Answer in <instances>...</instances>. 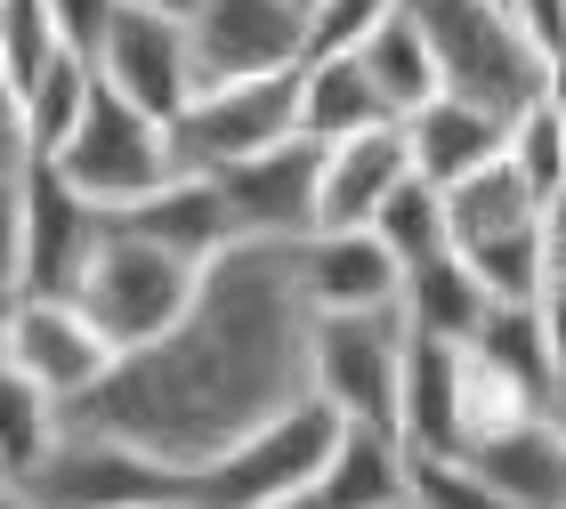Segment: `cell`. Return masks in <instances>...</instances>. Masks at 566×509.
<instances>
[{
    "label": "cell",
    "mask_w": 566,
    "mask_h": 509,
    "mask_svg": "<svg viewBox=\"0 0 566 509\" xmlns=\"http://www.w3.org/2000/svg\"><path fill=\"white\" fill-rule=\"evenodd\" d=\"M307 308L300 243H227L163 340L122 348L114 372L65 413V428H97L154 453L170 469H202L251 428L292 413L307 389Z\"/></svg>",
    "instance_id": "cell-1"
},
{
    "label": "cell",
    "mask_w": 566,
    "mask_h": 509,
    "mask_svg": "<svg viewBox=\"0 0 566 509\" xmlns=\"http://www.w3.org/2000/svg\"><path fill=\"white\" fill-rule=\"evenodd\" d=\"M405 17L421 24L437 82L470 106H494L502 121L526 114L543 97V49L526 41V24L502 9V0H397Z\"/></svg>",
    "instance_id": "cell-2"
},
{
    "label": "cell",
    "mask_w": 566,
    "mask_h": 509,
    "mask_svg": "<svg viewBox=\"0 0 566 509\" xmlns=\"http://www.w3.org/2000/svg\"><path fill=\"white\" fill-rule=\"evenodd\" d=\"M332 445H340V413L324 396H300L292 413L251 428L243 445H227L219 462L187 469L178 477V501L187 509H260V501H283V494H307Z\"/></svg>",
    "instance_id": "cell-3"
},
{
    "label": "cell",
    "mask_w": 566,
    "mask_h": 509,
    "mask_svg": "<svg viewBox=\"0 0 566 509\" xmlns=\"http://www.w3.org/2000/svg\"><path fill=\"white\" fill-rule=\"evenodd\" d=\"M202 284L195 259H178L170 243L138 235V226L106 219V243H97V259L82 267V284H73V299L97 316V332H106L114 348H146L163 340L178 316H187V299Z\"/></svg>",
    "instance_id": "cell-4"
},
{
    "label": "cell",
    "mask_w": 566,
    "mask_h": 509,
    "mask_svg": "<svg viewBox=\"0 0 566 509\" xmlns=\"http://www.w3.org/2000/svg\"><path fill=\"white\" fill-rule=\"evenodd\" d=\"M405 348H413L405 308L316 316V332H307V389H316L340 421H380V428H397Z\"/></svg>",
    "instance_id": "cell-5"
},
{
    "label": "cell",
    "mask_w": 566,
    "mask_h": 509,
    "mask_svg": "<svg viewBox=\"0 0 566 509\" xmlns=\"http://www.w3.org/2000/svg\"><path fill=\"white\" fill-rule=\"evenodd\" d=\"M65 170V187H82L97 211H130V202H146L154 187H170L178 178V155H170V121L138 114L130 97H114L106 82H97L82 130H73L57 155H49Z\"/></svg>",
    "instance_id": "cell-6"
},
{
    "label": "cell",
    "mask_w": 566,
    "mask_h": 509,
    "mask_svg": "<svg viewBox=\"0 0 566 509\" xmlns=\"http://www.w3.org/2000/svg\"><path fill=\"white\" fill-rule=\"evenodd\" d=\"M275 138H300V65L283 73H251V82H219L195 89L170 121V155L178 170H227L243 155H268Z\"/></svg>",
    "instance_id": "cell-7"
},
{
    "label": "cell",
    "mask_w": 566,
    "mask_h": 509,
    "mask_svg": "<svg viewBox=\"0 0 566 509\" xmlns=\"http://www.w3.org/2000/svg\"><path fill=\"white\" fill-rule=\"evenodd\" d=\"M178 477L170 462L122 445V437H97V428H57V445L41 453L33 469L17 477L41 509H146V501H178Z\"/></svg>",
    "instance_id": "cell-8"
},
{
    "label": "cell",
    "mask_w": 566,
    "mask_h": 509,
    "mask_svg": "<svg viewBox=\"0 0 566 509\" xmlns=\"http://www.w3.org/2000/svg\"><path fill=\"white\" fill-rule=\"evenodd\" d=\"M187 57H195V89L300 65L307 57V0H195Z\"/></svg>",
    "instance_id": "cell-9"
},
{
    "label": "cell",
    "mask_w": 566,
    "mask_h": 509,
    "mask_svg": "<svg viewBox=\"0 0 566 509\" xmlns=\"http://www.w3.org/2000/svg\"><path fill=\"white\" fill-rule=\"evenodd\" d=\"M0 356H9L17 372H33L49 396L65 404H82L97 380L114 372V340L97 332V316L82 308L73 291H17V308H9V340H0Z\"/></svg>",
    "instance_id": "cell-10"
},
{
    "label": "cell",
    "mask_w": 566,
    "mask_h": 509,
    "mask_svg": "<svg viewBox=\"0 0 566 509\" xmlns=\"http://www.w3.org/2000/svg\"><path fill=\"white\" fill-rule=\"evenodd\" d=\"M90 65H97V82H106L114 97H130V106L154 114V121H178V106L195 97L187 17H163V9H122Z\"/></svg>",
    "instance_id": "cell-11"
},
{
    "label": "cell",
    "mask_w": 566,
    "mask_h": 509,
    "mask_svg": "<svg viewBox=\"0 0 566 509\" xmlns=\"http://www.w3.org/2000/svg\"><path fill=\"white\" fill-rule=\"evenodd\" d=\"M316 170H324L316 138H275L268 155H243L211 178L251 243H307L316 235Z\"/></svg>",
    "instance_id": "cell-12"
},
{
    "label": "cell",
    "mask_w": 566,
    "mask_h": 509,
    "mask_svg": "<svg viewBox=\"0 0 566 509\" xmlns=\"http://www.w3.org/2000/svg\"><path fill=\"white\" fill-rule=\"evenodd\" d=\"M17 187H24V291H73L106 243V211L82 187H65L57 162H24Z\"/></svg>",
    "instance_id": "cell-13"
},
{
    "label": "cell",
    "mask_w": 566,
    "mask_h": 509,
    "mask_svg": "<svg viewBox=\"0 0 566 509\" xmlns=\"http://www.w3.org/2000/svg\"><path fill=\"white\" fill-rule=\"evenodd\" d=\"M300 284L316 316H348V308H405V259L373 226H316L300 243Z\"/></svg>",
    "instance_id": "cell-14"
},
{
    "label": "cell",
    "mask_w": 566,
    "mask_h": 509,
    "mask_svg": "<svg viewBox=\"0 0 566 509\" xmlns=\"http://www.w3.org/2000/svg\"><path fill=\"white\" fill-rule=\"evenodd\" d=\"M405 178H413L405 121H380V130L332 138V146H324V170H316V226H373V211L405 187Z\"/></svg>",
    "instance_id": "cell-15"
},
{
    "label": "cell",
    "mask_w": 566,
    "mask_h": 509,
    "mask_svg": "<svg viewBox=\"0 0 566 509\" xmlns=\"http://www.w3.org/2000/svg\"><path fill=\"white\" fill-rule=\"evenodd\" d=\"M316 509H405L413 501V445L380 421H340V445L316 469Z\"/></svg>",
    "instance_id": "cell-16"
},
{
    "label": "cell",
    "mask_w": 566,
    "mask_h": 509,
    "mask_svg": "<svg viewBox=\"0 0 566 509\" xmlns=\"http://www.w3.org/2000/svg\"><path fill=\"white\" fill-rule=\"evenodd\" d=\"M461 462H478V477L518 509H566V428L558 413H518L494 437H478Z\"/></svg>",
    "instance_id": "cell-17"
},
{
    "label": "cell",
    "mask_w": 566,
    "mask_h": 509,
    "mask_svg": "<svg viewBox=\"0 0 566 509\" xmlns=\"http://www.w3.org/2000/svg\"><path fill=\"white\" fill-rule=\"evenodd\" d=\"M106 219L138 226V235H154V243H170L178 259H195V267H211L227 243H243V226H235V211H227L219 178H202V170H178L170 187H154L146 202H130V211H106Z\"/></svg>",
    "instance_id": "cell-18"
},
{
    "label": "cell",
    "mask_w": 566,
    "mask_h": 509,
    "mask_svg": "<svg viewBox=\"0 0 566 509\" xmlns=\"http://www.w3.org/2000/svg\"><path fill=\"white\" fill-rule=\"evenodd\" d=\"M502 138H510V121L494 106L453 97V89H437L421 114H405V146H413V170L429 187H461L470 170L502 162Z\"/></svg>",
    "instance_id": "cell-19"
},
{
    "label": "cell",
    "mask_w": 566,
    "mask_h": 509,
    "mask_svg": "<svg viewBox=\"0 0 566 509\" xmlns=\"http://www.w3.org/2000/svg\"><path fill=\"white\" fill-rule=\"evenodd\" d=\"M397 437L413 453H461V340L413 332L397 389Z\"/></svg>",
    "instance_id": "cell-20"
},
{
    "label": "cell",
    "mask_w": 566,
    "mask_h": 509,
    "mask_svg": "<svg viewBox=\"0 0 566 509\" xmlns=\"http://www.w3.org/2000/svg\"><path fill=\"white\" fill-rule=\"evenodd\" d=\"M470 348H478V356H485V364H494L526 404H543V413H551V396H558V348H551L543 299H494Z\"/></svg>",
    "instance_id": "cell-21"
},
{
    "label": "cell",
    "mask_w": 566,
    "mask_h": 509,
    "mask_svg": "<svg viewBox=\"0 0 566 509\" xmlns=\"http://www.w3.org/2000/svg\"><path fill=\"white\" fill-rule=\"evenodd\" d=\"M380 121H397L380 106L373 73L356 57H300V138H356V130H380Z\"/></svg>",
    "instance_id": "cell-22"
},
{
    "label": "cell",
    "mask_w": 566,
    "mask_h": 509,
    "mask_svg": "<svg viewBox=\"0 0 566 509\" xmlns=\"http://www.w3.org/2000/svg\"><path fill=\"white\" fill-rule=\"evenodd\" d=\"M90 97H97V65L82 57V49H57V57H49L33 82L17 89V121H24V146H33V162H49L73 130H82Z\"/></svg>",
    "instance_id": "cell-23"
},
{
    "label": "cell",
    "mask_w": 566,
    "mask_h": 509,
    "mask_svg": "<svg viewBox=\"0 0 566 509\" xmlns=\"http://www.w3.org/2000/svg\"><path fill=\"white\" fill-rule=\"evenodd\" d=\"M437 194H446V235H453V251L494 243V235H518V226L551 219L543 202L526 194V178L510 170V162H485V170L461 178V187H437Z\"/></svg>",
    "instance_id": "cell-24"
},
{
    "label": "cell",
    "mask_w": 566,
    "mask_h": 509,
    "mask_svg": "<svg viewBox=\"0 0 566 509\" xmlns=\"http://www.w3.org/2000/svg\"><path fill=\"white\" fill-rule=\"evenodd\" d=\"M485 308H494V299H485V284L470 275V259H461V251H437V259L405 267V324H413V332L478 340Z\"/></svg>",
    "instance_id": "cell-25"
},
{
    "label": "cell",
    "mask_w": 566,
    "mask_h": 509,
    "mask_svg": "<svg viewBox=\"0 0 566 509\" xmlns=\"http://www.w3.org/2000/svg\"><path fill=\"white\" fill-rule=\"evenodd\" d=\"M356 65L373 73L380 106H389L397 121H405V114H421L429 97L446 89V82H437V57H429V41H421V24L405 17V9H389V17H380V33H373L365 49H356Z\"/></svg>",
    "instance_id": "cell-26"
},
{
    "label": "cell",
    "mask_w": 566,
    "mask_h": 509,
    "mask_svg": "<svg viewBox=\"0 0 566 509\" xmlns=\"http://www.w3.org/2000/svg\"><path fill=\"white\" fill-rule=\"evenodd\" d=\"M57 428H65V404L49 396L33 372H17L9 356H0V469L24 477L49 445H57Z\"/></svg>",
    "instance_id": "cell-27"
},
{
    "label": "cell",
    "mask_w": 566,
    "mask_h": 509,
    "mask_svg": "<svg viewBox=\"0 0 566 509\" xmlns=\"http://www.w3.org/2000/svg\"><path fill=\"white\" fill-rule=\"evenodd\" d=\"M551 251H558L551 219H534V226H518V235L470 243L461 259H470V275L485 284V299H543L551 291Z\"/></svg>",
    "instance_id": "cell-28"
},
{
    "label": "cell",
    "mask_w": 566,
    "mask_h": 509,
    "mask_svg": "<svg viewBox=\"0 0 566 509\" xmlns=\"http://www.w3.org/2000/svg\"><path fill=\"white\" fill-rule=\"evenodd\" d=\"M502 162H510V170L526 178V194L543 202V211H551V202L566 194V114L551 106V97H534L526 114H510Z\"/></svg>",
    "instance_id": "cell-29"
},
{
    "label": "cell",
    "mask_w": 566,
    "mask_h": 509,
    "mask_svg": "<svg viewBox=\"0 0 566 509\" xmlns=\"http://www.w3.org/2000/svg\"><path fill=\"white\" fill-rule=\"evenodd\" d=\"M373 235L397 251L405 267H421V259H437V251H453V235H446V194L429 187V178L413 170L405 187L373 211Z\"/></svg>",
    "instance_id": "cell-30"
},
{
    "label": "cell",
    "mask_w": 566,
    "mask_h": 509,
    "mask_svg": "<svg viewBox=\"0 0 566 509\" xmlns=\"http://www.w3.org/2000/svg\"><path fill=\"white\" fill-rule=\"evenodd\" d=\"M413 509H518V501L494 494L461 453H413Z\"/></svg>",
    "instance_id": "cell-31"
},
{
    "label": "cell",
    "mask_w": 566,
    "mask_h": 509,
    "mask_svg": "<svg viewBox=\"0 0 566 509\" xmlns=\"http://www.w3.org/2000/svg\"><path fill=\"white\" fill-rule=\"evenodd\" d=\"M397 0H307V57H356Z\"/></svg>",
    "instance_id": "cell-32"
},
{
    "label": "cell",
    "mask_w": 566,
    "mask_h": 509,
    "mask_svg": "<svg viewBox=\"0 0 566 509\" xmlns=\"http://www.w3.org/2000/svg\"><path fill=\"white\" fill-rule=\"evenodd\" d=\"M57 24H49V0H0V57H9V82L24 89L33 73L57 57Z\"/></svg>",
    "instance_id": "cell-33"
},
{
    "label": "cell",
    "mask_w": 566,
    "mask_h": 509,
    "mask_svg": "<svg viewBox=\"0 0 566 509\" xmlns=\"http://www.w3.org/2000/svg\"><path fill=\"white\" fill-rule=\"evenodd\" d=\"M114 17H122V0H49V24H57V41L82 49V57H97V41H106Z\"/></svg>",
    "instance_id": "cell-34"
},
{
    "label": "cell",
    "mask_w": 566,
    "mask_h": 509,
    "mask_svg": "<svg viewBox=\"0 0 566 509\" xmlns=\"http://www.w3.org/2000/svg\"><path fill=\"white\" fill-rule=\"evenodd\" d=\"M17 178H0V291H24V187Z\"/></svg>",
    "instance_id": "cell-35"
},
{
    "label": "cell",
    "mask_w": 566,
    "mask_h": 509,
    "mask_svg": "<svg viewBox=\"0 0 566 509\" xmlns=\"http://www.w3.org/2000/svg\"><path fill=\"white\" fill-rule=\"evenodd\" d=\"M510 17L526 24V41L543 49V57H551V49H566V0H510Z\"/></svg>",
    "instance_id": "cell-36"
},
{
    "label": "cell",
    "mask_w": 566,
    "mask_h": 509,
    "mask_svg": "<svg viewBox=\"0 0 566 509\" xmlns=\"http://www.w3.org/2000/svg\"><path fill=\"white\" fill-rule=\"evenodd\" d=\"M24 162H33V146H24V121H17V106H0V178H17Z\"/></svg>",
    "instance_id": "cell-37"
},
{
    "label": "cell",
    "mask_w": 566,
    "mask_h": 509,
    "mask_svg": "<svg viewBox=\"0 0 566 509\" xmlns=\"http://www.w3.org/2000/svg\"><path fill=\"white\" fill-rule=\"evenodd\" d=\"M543 324H551V348H558V380H566V291H543Z\"/></svg>",
    "instance_id": "cell-38"
},
{
    "label": "cell",
    "mask_w": 566,
    "mask_h": 509,
    "mask_svg": "<svg viewBox=\"0 0 566 509\" xmlns=\"http://www.w3.org/2000/svg\"><path fill=\"white\" fill-rule=\"evenodd\" d=\"M122 9H163V17H187L195 0H122Z\"/></svg>",
    "instance_id": "cell-39"
},
{
    "label": "cell",
    "mask_w": 566,
    "mask_h": 509,
    "mask_svg": "<svg viewBox=\"0 0 566 509\" xmlns=\"http://www.w3.org/2000/svg\"><path fill=\"white\" fill-rule=\"evenodd\" d=\"M0 509H41V501H33V494H24L17 477H9V486H0Z\"/></svg>",
    "instance_id": "cell-40"
},
{
    "label": "cell",
    "mask_w": 566,
    "mask_h": 509,
    "mask_svg": "<svg viewBox=\"0 0 566 509\" xmlns=\"http://www.w3.org/2000/svg\"><path fill=\"white\" fill-rule=\"evenodd\" d=\"M260 509H316V494H283V501H260Z\"/></svg>",
    "instance_id": "cell-41"
},
{
    "label": "cell",
    "mask_w": 566,
    "mask_h": 509,
    "mask_svg": "<svg viewBox=\"0 0 566 509\" xmlns=\"http://www.w3.org/2000/svg\"><path fill=\"white\" fill-rule=\"evenodd\" d=\"M551 235H566V194L551 202Z\"/></svg>",
    "instance_id": "cell-42"
},
{
    "label": "cell",
    "mask_w": 566,
    "mask_h": 509,
    "mask_svg": "<svg viewBox=\"0 0 566 509\" xmlns=\"http://www.w3.org/2000/svg\"><path fill=\"white\" fill-rule=\"evenodd\" d=\"M9 308H17V291H0V340H9Z\"/></svg>",
    "instance_id": "cell-43"
},
{
    "label": "cell",
    "mask_w": 566,
    "mask_h": 509,
    "mask_svg": "<svg viewBox=\"0 0 566 509\" xmlns=\"http://www.w3.org/2000/svg\"><path fill=\"white\" fill-rule=\"evenodd\" d=\"M551 413H558V428H566V380H558V396H551Z\"/></svg>",
    "instance_id": "cell-44"
},
{
    "label": "cell",
    "mask_w": 566,
    "mask_h": 509,
    "mask_svg": "<svg viewBox=\"0 0 566 509\" xmlns=\"http://www.w3.org/2000/svg\"><path fill=\"white\" fill-rule=\"evenodd\" d=\"M146 509H187V501H146Z\"/></svg>",
    "instance_id": "cell-45"
},
{
    "label": "cell",
    "mask_w": 566,
    "mask_h": 509,
    "mask_svg": "<svg viewBox=\"0 0 566 509\" xmlns=\"http://www.w3.org/2000/svg\"><path fill=\"white\" fill-rule=\"evenodd\" d=\"M0 486H9V469H0Z\"/></svg>",
    "instance_id": "cell-46"
},
{
    "label": "cell",
    "mask_w": 566,
    "mask_h": 509,
    "mask_svg": "<svg viewBox=\"0 0 566 509\" xmlns=\"http://www.w3.org/2000/svg\"><path fill=\"white\" fill-rule=\"evenodd\" d=\"M502 9H510V0H502Z\"/></svg>",
    "instance_id": "cell-47"
},
{
    "label": "cell",
    "mask_w": 566,
    "mask_h": 509,
    "mask_svg": "<svg viewBox=\"0 0 566 509\" xmlns=\"http://www.w3.org/2000/svg\"><path fill=\"white\" fill-rule=\"evenodd\" d=\"M405 509H413V501H405Z\"/></svg>",
    "instance_id": "cell-48"
}]
</instances>
